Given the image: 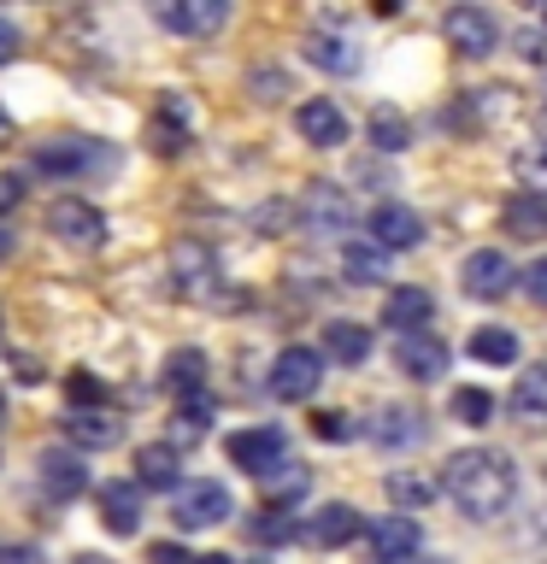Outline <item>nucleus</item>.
<instances>
[{
	"mask_svg": "<svg viewBox=\"0 0 547 564\" xmlns=\"http://www.w3.org/2000/svg\"><path fill=\"white\" fill-rule=\"evenodd\" d=\"M259 482H265V494H271V500H294V494L307 488V476H300V465H289V458H282L271 476H259Z\"/></svg>",
	"mask_w": 547,
	"mask_h": 564,
	"instance_id": "34",
	"label": "nucleus"
},
{
	"mask_svg": "<svg viewBox=\"0 0 547 564\" xmlns=\"http://www.w3.org/2000/svg\"><path fill=\"white\" fill-rule=\"evenodd\" d=\"M153 148L159 153H183L189 148V130H183V123H171V118H153Z\"/></svg>",
	"mask_w": 547,
	"mask_h": 564,
	"instance_id": "36",
	"label": "nucleus"
},
{
	"mask_svg": "<svg viewBox=\"0 0 547 564\" xmlns=\"http://www.w3.org/2000/svg\"><path fill=\"white\" fill-rule=\"evenodd\" d=\"M312 430L324 435V441H347V435H353V417H342V412H318Z\"/></svg>",
	"mask_w": 547,
	"mask_h": 564,
	"instance_id": "38",
	"label": "nucleus"
},
{
	"mask_svg": "<svg viewBox=\"0 0 547 564\" xmlns=\"http://www.w3.org/2000/svg\"><path fill=\"white\" fill-rule=\"evenodd\" d=\"M307 59L335 70V77H353V70H360V47L342 42V35H330V30H312L307 35Z\"/></svg>",
	"mask_w": 547,
	"mask_h": 564,
	"instance_id": "21",
	"label": "nucleus"
},
{
	"mask_svg": "<svg viewBox=\"0 0 547 564\" xmlns=\"http://www.w3.org/2000/svg\"><path fill=\"white\" fill-rule=\"evenodd\" d=\"M77 564H106V558H95V553H88V558H77Z\"/></svg>",
	"mask_w": 547,
	"mask_h": 564,
	"instance_id": "48",
	"label": "nucleus"
},
{
	"mask_svg": "<svg viewBox=\"0 0 547 564\" xmlns=\"http://www.w3.org/2000/svg\"><path fill=\"white\" fill-rule=\"evenodd\" d=\"M371 546H377V558H406L418 546V518H406V511H395V518H377L371 523Z\"/></svg>",
	"mask_w": 547,
	"mask_h": 564,
	"instance_id": "20",
	"label": "nucleus"
},
{
	"mask_svg": "<svg viewBox=\"0 0 547 564\" xmlns=\"http://www.w3.org/2000/svg\"><path fill=\"white\" fill-rule=\"evenodd\" d=\"M47 229H53L65 247H100V241H106V218H100L88 200H77V194H65V200L47 206Z\"/></svg>",
	"mask_w": 547,
	"mask_h": 564,
	"instance_id": "6",
	"label": "nucleus"
},
{
	"mask_svg": "<svg viewBox=\"0 0 547 564\" xmlns=\"http://www.w3.org/2000/svg\"><path fill=\"white\" fill-rule=\"evenodd\" d=\"M71 441H77V447H112L118 441V423L106 417V412H71Z\"/></svg>",
	"mask_w": 547,
	"mask_h": 564,
	"instance_id": "30",
	"label": "nucleus"
},
{
	"mask_svg": "<svg viewBox=\"0 0 547 564\" xmlns=\"http://www.w3.org/2000/svg\"><path fill=\"white\" fill-rule=\"evenodd\" d=\"M541 24H547V7H541Z\"/></svg>",
	"mask_w": 547,
	"mask_h": 564,
	"instance_id": "51",
	"label": "nucleus"
},
{
	"mask_svg": "<svg viewBox=\"0 0 547 564\" xmlns=\"http://www.w3.org/2000/svg\"><path fill=\"white\" fill-rule=\"evenodd\" d=\"M471 359H483V365H512V359H518V335L501 329V324L476 329V335H471Z\"/></svg>",
	"mask_w": 547,
	"mask_h": 564,
	"instance_id": "28",
	"label": "nucleus"
},
{
	"mask_svg": "<svg viewBox=\"0 0 547 564\" xmlns=\"http://www.w3.org/2000/svg\"><path fill=\"white\" fill-rule=\"evenodd\" d=\"M371 141H377L383 153H400L406 141H412V123H406L395 106H377V112H371Z\"/></svg>",
	"mask_w": 547,
	"mask_h": 564,
	"instance_id": "31",
	"label": "nucleus"
},
{
	"mask_svg": "<svg viewBox=\"0 0 547 564\" xmlns=\"http://www.w3.org/2000/svg\"><path fill=\"white\" fill-rule=\"evenodd\" d=\"M441 35H448L465 59H489V53L501 47V24H494L483 7H453L448 18H441Z\"/></svg>",
	"mask_w": 547,
	"mask_h": 564,
	"instance_id": "5",
	"label": "nucleus"
},
{
	"mask_svg": "<svg viewBox=\"0 0 547 564\" xmlns=\"http://www.w3.org/2000/svg\"><path fill=\"white\" fill-rule=\"evenodd\" d=\"M65 400L71 405H100L106 400V382L88 377V370H71V377H65Z\"/></svg>",
	"mask_w": 547,
	"mask_h": 564,
	"instance_id": "35",
	"label": "nucleus"
},
{
	"mask_svg": "<svg viewBox=\"0 0 547 564\" xmlns=\"http://www.w3.org/2000/svg\"><path fill=\"white\" fill-rule=\"evenodd\" d=\"M300 212H307L312 236H342V229H353V200L335 183H312L307 200H300Z\"/></svg>",
	"mask_w": 547,
	"mask_h": 564,
	"instance_id": "9",
	"label": "nucleus"
},
{
	"mask_svg": "<svg viewBox=\"0 0 547 564\" xmlns=\"http://www.w3.org/2000/svg\"><path fill=\"white\" fill-rule=\"evenodd\" d=\"M294 123H300V135H307L312 148H342V141H347V118L335 112L330 100H307L294 112Z\"/></svg>",
	"mask_w": 547,
	"mask_h": 564,
	"instance_id": "15",
	"label": "nucleus"
},
{
	"mask_svg": "<svg viewBox=\"0 0 547 564\" xmlns=\"http://www.w3.org/2000/svg\"><path fill=\"white\" fill-rule=\"evenodd\" d=\"M212 271H218V264H212V253H206L201 241H176L171 247V282L183 294H206L201 282H212Z\"/></svg>",
	"mask_w": 547,
	"mask_h": 564,
	"instance_id": "16",
	"label": "nucleus"
},
{
	"mask_svg": "<svg viewBox=\"0 0 547 564\" xmlns=\"http://www.w3.org/2000/svg\"><path fill=\"white\" fill-rule=\"evenodd\" d=\"M194 564H236L229 553H206V558H194Z\"/></svg>",
	"mask_w": 547,
	"mask_h": 564,
	"instance_id": "46",
	"label": "nucleus"
},
{
	"mask_svg": "<svg viewBox=\"0 0 547 564\" xmlns=\"http://www.w3.org/2000/svg\"><path fill=\"white\" fill-rule=\"evenodd\" d=\"M18 206V176H0V212Z\"/></svg>",
	"mask_w": 547,
	"mask_h": 564,
	"instance_id": "44",
	"label": "nucleus"
},
{
	"mask_svg": "<svg viewBox=\"0 0 547 564\" xmlns=\"http://www.w3.org/2000/svg\"><path fill=\"white\" fill-rule=\"evenodd\" d=\"M541 130H547V106H541Z\"/></svg>",
	"mask_w": 547,
	"mask_h": 564,
	"instance_id": "50",
	"label": "nucleus"
},
{
	"mask_svg": "<svg viewBox=\"0 0 547 564\" xmlns=\"http://www.w3.org/2000/svg\"><path fill=\"white\" fill-rule=\"evenodd\" d=\"M395 365H400V377H412V382H436V377H448V341L430 329H412L395 341Z\"/></svg>",
	"mask_w": 547,
	"mask_h": 564,
	"instance_id": "7",
	"label": "nucleus"
},
{
	"mask_svg": "<svg viewBox=\"0 0 547 564\" xmlns=\"http://www.w3.org/2000/svg\"><path fill=\"white\" fill-rule=\"evenodd\" d=\"M388 500H395L400 511H418V506L436 500V482H430V476H418V470H395V476H388Z\"/></svg>",
	"mask_w": 547,
	"mask_h": 564,
	"instance_id": "29",
	"label": "nucleus"
},
{
	"mask_svg": "<svg viewBox=\"0 0 547 564\" xmlns=\"http://www.w3.org/2000/svg\"><path fill=\"white\" fill-rule=\"evenodd\" d=\"M441 470H448L441 488H448L453 506L465 511V518H476V523H494L512 506V494H518V465H512L506 453H494V447H465V453H453Z\"/></svg>",
	"mask_w": 547,
	"mask_h": 564,
	"instance_id": "1",
	"label": "nucleus"
},
{
	"mask_svg": "<svg viewBox=\"0 0 547 564\" xmlns=\"http://www.w3.org/2000/svg\"><path fill=\"white\" fill-rule=\"evenodd\" d=\"M430 312H436V300L423 294V289H395V294L383 300V324L400 329V335L423 329V324H430Z\"/></svg>",
	"mask_w": 547,
	"mask_h": 564,
	"instance_id": "17",
	"label": "nucleus"
},
{
	"mask_svg": "<svg viewBox=\"0 0 547 564\" xmlns=\"http://www.w3.org/2000/svg\"><path fill=\"white\" fill-rule=\"evenodd\" d=\"M324 352H330L335 365H365L371 359V329L335 317V324H324Z\"/></svg>",
	"mask_w": 547,
	"mask_h": 564,
	"instance_id": "23",
	"label": "nucleus"
},
{
	"mask_svg": "<svg viewBox=\"0 0 547 564\" xmlns=\"http://www.w3.org/2000/svg\"><path fill=\"white\" fill-rule=\"evenodd\" d=\"M206 423H212V400H206V394L183 400V435H201Z\"/></svg>",
	"mask_w": 547,
	"mask_h": 564,
	"instance_id": "37",
	"label": "nucleus"
},
{
	"mask_svg": "<svg viewBox=\"0 0 547 564\" xmlns=\"http://www.w3.org/2000/svg\"><path fill=\"white\" fill-rule=\"evenodd\" d=\"M12 370H18V382H24V388H35V382H42V365H35L30 352H18V359H12Z\"/></svg>",
	"mask_w": 547,
	"mask_h": 564,
	"instance_id": "42",
	"label": "nucleus"
},
{
	"mask_svg": "<svg viewBox=\"0 0 547 564\" xmlns=\"http://www.w3.org/2000/svg\"><path fill=\"white\" fill-rule=\"evenodd\" d=\"M0 423H7V394H0Z\"/></svg>",
	"mask_w": 547,
	"mask_h": 564,
	"instance_id": "49",
	"label": "nucleus"
},
{
	"mask_svg": "<svg viewBox=\"0 0 547 564\" xmlns=\"http://www.w3.org/2000/svg\"><path fill=\"white\" fill-rule=\"evenodd\" d=\"M506 412L524 423V430H541L547 423V365H529L518 388H512V400H506Z\"/></svg>",
	"mask_w": 547,
	"mask_h": 564,
	"instance_id": "14",
	"label": "nucleus"
},
{
	"mask_svg": "<svg viewBox=\"0 0 547 564\" xmlns=\"http://www.w3.org/2000/svg\"><path fill=\"white\" fill-rule=\"evenodd\" d=\"M353 535H360V511L353 506H324V511H312V523H307V541L312 546H347Z\"/></svg>",
	"mask_w": 547,
	"mask_h": 564,
	"instance_id": "18",
	"label": "nucleus"
},
{
	"mask_svg": "<svg viewBox=\"0 0 547 564\" xmlns=\"http://www.w3.org/2000/svg\"><path fill=\"white\" fill-rule=\"evenodd\" d=\"M18 47H24V35H18V24H7V18H0V65H12Z\"/></svg>",
	"mask_w": 547,
	"mask_h": 564,
	"instance_id": "41",
	"label": "nucleus"
},
{
	"mask_svg": "<svg viewBox=\"0 0 547 564\" xmlns=\"http://www.w3.org/2000/svg\"><path fill=\"white\" fill-rule=\"evenodd\" d=\"M95 141H42L35 148V171H60V176H71V171H83V165H95Z\"/></svg>",
	"mask_w": 547,
	"mask_h": 564,
	"instance_id": "25",
	"label": "nucleus"
},
{
	"mask_svg": "<svg viewBox=\"0 0 547 564\" xmlns=\"http://www.w3.org/2000/svg\"><path fill=\"white\" fill-rule=\"evenodd\" d=\"M459 282H465L471 300H501L512 289V259L501 253V247H476V253L465 259V271H459Z\"/></svg>",
	"mask_w": 547,
	"mask_h": 564,
	"instance_id": "8",
	"label": "nucleus"
},
{
	"mask_svg": "<svg viewBox=\"0 0 547 564\" xmlns=\"http://www.w3.org/2000/svg\"><path fill=\"white\" fill-rule=\"evenodd\" d=\"M501 224H506L518 241H541V236H547V200H536V194H518V200H506Z\"/></svg>",
	"mask_w": 547,
	"mask_h": 564,
	"instance_id": "26",
	"label": "nucleus"
},
{
	"mask_svg": "<svg viewBox=\"0 0 547 564\" xmlns=\"http://www.w3.org/2000/svg\"><path fill=\"white\" fill-rule=\"evenodd\" d=\"M318 388H324V352H312V347H282L277 352V365H271V394L277 400H312Z\"/></svg>",
	"mask_w": 547,
	"mask_h": 564,
	"instance_id": "2",
	"label": "nucleus"
},
{
	"mask_svg": "<svg viewBox=\"0 0 547 564\" xmlns=\"http://www.w3.org/2000/svg\"><path fill=\"white\" fill-rule=\"evenodd\" d=\"M512 171H518V183L536 194V200H547V148L541 153H518V159H512Z\"/></svg>",
	"mask_w": 547,
	"mask_h": 564,
	"instance_id": "33",
	"label": "nucleus"
},
{
	"mask_svg": "<svg viewBox=\"0 0 547 564\" xmlns=\"http://www.w3.org/2000/svg\"><path fill=\"white\" fill-rule=\"evenodd\" d=\"M0 564H47V558L35 553V546H7V553H0Z\"/></svg>",
	"mask_w": 547,
	"mask_h": 564,
	"instance_id": "43",
	"label": "nucleus"
},
{
	"mask_svg": "<svg viewBox=\"0 0 547 564\" xmlns=\"http://www.w3.org/2000/svg\"><path fill=\"white\" fill-rule=\"evenodd\" d=\"M136 476L141 488H183V453L171 441H148V447H136Z\"/></svg>",
	"mask_w": 547,
	"mask_h": 564,
	"instance_id": "13",
	"label": "nucleus"
},
{
	"mask_svg": "<svg viewBox=\"0 0 547 564\" xmlns=\"http://www.w3.org/2000/svg\"><path fill=\"white\" fill-rule=\"evenodd\" d=\"M42 488L53 494V500H77V494L88 488V465H83V453H71V447H47V453H42Z\"/></svg>",
	"mask_w": 547,
	"mask_h": 564,
	"instance_id": "11",
	"label": "nucleus"
},
{
	"mask_svg": "<svg viewBox=\"0 0 547 564\" xmlns=\"http://www.w3.org/2000/svg\"><path fill=\"white\" fill-rule=\"evenodd\" d=\"M165 388H171V394H183V400L201 394V388H206V352L201 347L171 352V359H165Z\"/></svg>",
	"mask_w": 547,
	"mask_h": 564,
	"instance_id": "24",
	"label": "nucleus"
},
{
	"mask_svg": "<svg viewBox=\"0 0 547 564\" xmlns=\"http://www.w3.org/2000/svg\"><path fill=\"white\" fill-rule=\"evenodd\" d=\"M524 289H529V300H536V306H547V259H536L524 271Z\"/></svg>",
	"mask_w": 547,
	"mask_h": 564,
	"instance_id": "39",
	"label": "nucleus"
},
{
	"mask_svg": "<svg viewBox=\"0 0 547 564\" xmlns=\"http://www.w3.org/2000/svg\"><path fill=\"white\" fill-rule=\"evenodd\" d=\"M7 247H12V241H7V229H0V259H7Z\"/></svg>",
	"mask_w": 547,
	"mask_h": 564,
	"instance_id": "47",
	"label": "nucleus"
},
{
	"mask_svg": "<svg viewBox=\"0 0 547 564\" xmlns=\"http://www.w3.org/2000/svg\"><path fill=\"white\" fill-rule=\"evenodd\" d=\"M342 271H347V282H388V253L377 241H347Z\"/></svg>",
	"mask_w": 547,
	"mask_h": 564,
	"instance_id": "27",
	"label": "nucleus"
},
{
	"mask_svg": "<svg viewBox=\"0 0 547 564\" xmlns=\"http://www.w3.org/2000/svg\"><path fill=\"white\" fill-rule=\"evenodd\" d=\"M448 412L459 423H471V430H483V423L494 417V400L483 394V388H453V400H448Z\"/></svg>",
	"mask_w": 547,
	"mask_h": 564,
	"instance_id": "32",
	"label": "nucleus"
},
{
	"mask_svg": "<svg viewBox=\"0 0 547 564\" xmlns=\"http://www.w3.org/2000/svg\"><path fill=\"white\" fill-rule=\"evenodd\" d=\"M12 141V118H7V106H0V148Z\"/></svg>",
	"mask_w": 547,
	"mask_h": 564,
	"instance_id": "45",
	"label": "nucleus"
},
{
	"mask_svg": "<svg viewBox=\"0 0 547 564\" xmlns=\"http://www.w3.org/2000/svg\"><path fill=\"white\" fill-rule=\"evenodd\" d=\"M365 229H371V241H377L383 253H400V247H418V241H423L418 212H406V206H377Z\"/></svg>",
	"mask_w": 547,
	"mask_h": 564,
	"instance_id": "12",
	"label": "nucleus"
},
{
	"mask_svg": "<svg viewBox=\"0 0 547 564\" xmlns=\"http://www.w3.org/2000/svg\"><path fill=\"white\" fill-rule=\"evenodd\" d=\"M371 435H377L383 447H418V441L430 435V430H423V417L406 412V405H383L377 423H371Z\"/></svg>",
	"mask_w": 547,
	"mask_h": 564,
	"instance_id": "22",
	"label": "nucleus"
},
{
	"mask_svg": "<svg viewBox=\"0 0 547 564\" xmlns=\"http://www.w3.org/2000/svg\"><path fill=\"white\" fill-rule=\"evenodd\" d=\"M229 511H236V500H229L224 482H183L171 500V518L183 529H212V523H224Z\"/></svg>",
	"mask_w": 547,
	"mask_h": 564,
	"instance_id": "3",
	"label": "nucleus"
},
{
	"mask_svg": "<svg viewBox=\"0 0 547 564\" xmlns=\"http://www.w3.org/2000/svg\"><path fill=\"white\" fill-rule=\"evenodd\" d=\"M148 564H194V558H189L176 541H153V546H148Z\"/></svg>",
	"mask_w": 547,
	"mask_h": 564,
	"instance_id": "40",
	"label": "nucleus"
},
{
	"mask_svg": "<svg viewBox=\"0 0 547 564\" xmlns=\"http://www.w3.org/2000/svg\"><path fill=\"white\" fill-rule=\"evenodd\" d=\"M100 518H106L112 535H136L141 529V494L124 488V482H106L100 488Z\"/></svg>",
	"mask_w": 547,
	"mask_h": 564,
	"instance_id": "19",
	"label": "nucleus"
},
{
	"mask_svg": "<svg viewBox=\"0 0 547 564\" xmlns=\"http://www.w3.org/2000/svg\"><path fill=\"white\" fill-rule=\"evenodd\" d=\"M153 18L165 30H176V35H212L229 18V7L224 0H159Z\"/></svg>",
	"mask_w": 547,
	"mask_h": 564,
	"instance_id": "10",
	"label": "nucleus"
},
{
	"mask_svg": "<svg viewBox=\"0 0 547 564\" xmlns=\"http://www.w3.org/2000/svg\"><path fill=\"white\" fill-rule=\"evenodd\" d=\"M229 465L236 470H254V476H271L282 465V453H289V441H282V430H271V423H259V430H236L224 441Z\"/></svg>",
	"mask_w": 547,
	"mask_h": 564,
	"instance_id": "4",
	"label": "nucleus"
}]
</instances>
